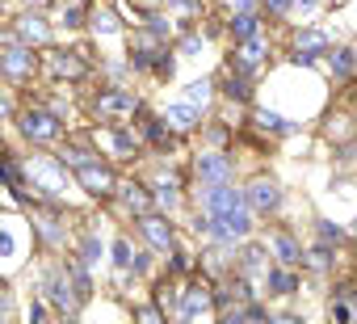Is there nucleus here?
<instances>
[{"mask_svg": "<svg viewBox=\"0 0 357 324\" xmlns=\"http://www.w3.org/2000/svg\"><path fill=\"white\" fill-rule=\"evenodd\" d=\"M22 169H26V198H43V202H68V190H76V177L59 165V156H47L43 147H30V156L22 152Z\"/></svg>", "mask_w": 357, "mask_h": 324, "instance_id": "f257e3e1", "label": "nucleus"}, {"mask_svg": "<svg viewBox=\"0 0 357 324\" xmlns=\"http://www.w3.org/2000/svg\"><path fill=\"white\" fill-rule=\"evenodd\" d=\"M13 126H17L26 147H55L68 135V122L47 101H22L17 114H13Z\"/></svg>", "mask_w": 357, "mask_h": 324, "instance_id": "f03ea898", "label": "nucleus"}, {"mask_svg": "<svg viewBox=\"0 0 357 324\" xmlns=\"http://www.w3.org/2000/svg\"><path fill=\"white\" fill-rule=\"evenodd\" d=\"M143 110V97L126 84H101L93 97H89V114L97 122H126Z\"/></svg>", "mask_w": 357, "mask_h": 324, "instance_id": "7ed1b4c3", "label": "nucleus"}, {"mask_svg": "<svg viewBox=\"0 0 357 324\" xmlns=\"http://www.w3.org/2000/svg\"><path fill=\"white\" fill-rule=\"evenodd\" d=\"M89 139L105 160H135L143 152V139L130 122H101V126L89 131Z\"/></svg>", "mask_w": 357, "mask_h": 324, "instance_id": "20e7f679", "label": "nucleus"}, {"mask_svg": "<svg viewBox=\"0 0 357 324\" xmlns=\"http://www.w3.org/2000/svg\"><path fill=\"white\" fill-rule=\"evenodd\" d=\"M34 290L47 295V303L55 307V316H80V307H84L80 295H76V286H72V278H68V270H63V257L43 265V278H38Z\"/></svg>", "mask_w": 357, "mask_h": 324, "instance_id": "39448f33", "label": "nucleus"}, {"mask_svg": "<svg viewBox=\"0 0 357 324\" xmlns=\"http://www.w3.org/2000/svg\"><path fill=\"white\" fill-rule=\"evenodd\" d=\"M38 64H43V76L55 80V84H80L93 72L89 59H84V47L80 51H72V47H43Z\"/></svg>", "mask_w": 357, "mask_h": 324, "instance_id": "423d86ee", "label": "nucleus"}, {"mask_svg": "<svg viewBox=\"0 0 357 324\" xmlns=\"http://www.w3.org/2000/svg\"><path fill=\"white\" fill-rule=\"evenodd\" d=\"M38 72H43V64H38L34 47H26V43H5L0 47V80L5 84L26 89V84H34Z\"/></svg>", "mask_w": 357, "mask_h": 324, "instance_id": "0eeeda50", "label": "nucleus"}, {"mask_svg": "<svg viewBox=\"0 0 357 324\" xmlns=\"http://www.w3.org/2000/svg\"><path fill=\"white\" fill-rule=\"evenodd\" d=\"M72 177H76V190H84L89 198H101V202H109V198H114V186H118V169H114V160L93 156L89 165L72 169Z\"/></svg>", "mask_w": 357, "mask_h": 324, "instance_id": "6e6552de", "label": "nucleus"}, {"mask_svg": "<svg viewBox=\"0 0 357 324\" xmlns=\"http://www.w3.org/2000/svg\"><path fill=\"white\" fill-rule=\"evenodd\" d=\"M13 34H17V43H26V47L43 51V47H51V43H55V22L47 17V9L26 5V9L13 17Z\"/></svg>", "mask_w": 357, "mask_h": 324, "instance_id": "1a4fd4ad", "label": "nucleus"}, {"mask_svg": "<svg viewBox=\"0 0 357 324\" xmlns=\"http://www.w3.org/2000/svg\"><path fill=\"white\" fill-rule=\"evenodd\" d=\"M244 202L252 207V215H257V219H269V215H278V211L286 207V190H282V182H278V177L257 173V177L244 186Z\"/></svg>", "mask_w": 357, "mask_h": 324, "instance_id": "9d476101", "label": "nucleus"}, {"mask_svg": "<svg viewBox=\"0 0 357 324\" xmlns=\"http://www.w3.org/2000/svg\"><path fill=\"white\" fill-rule=\"evenodd\" d=\"M26 265V228L17 215H0V274Z\"/></svg>", "mask_w": 357, "mask_h": 324, "instance_id": "9b49d317", "label": "nucleus"}, {"mask_svg": "<svg viewBox=\"0 0 357 324\" xmlns=\"http://www.w3.org/2000/svg\"><path fill=\"white\" fill-rule=\"evenodd\" d=\"M135 228H139V236L147 240V249L151 253H168L172 244H176V228H172V219H168V211H143V215H135Z\"/></svg>", "mask_w": 357, "mask_h": 324, "instance_id": "f8f14e48", "label": "nucleus"}, {"mask_svg": "<svg viewBox=\"0 0 357 324\" xmlns=\"http://www.w3.org/2000/svg\"><path fill=\"white\" fill-rule=\"evenodd\" d=\"M194 177L202 186H211V182H236V156L231 152H219V147L194 152Z\"/></svg>", "mask_w": 357, "mask_h": 324, "instance_id": "ddd939ff", "label": "nucleus"}, {"mask_svg": "<svg viewBox=\"0 0 357 324\" xmlns=\"http://www.w3.org/2000/svg\"><path fill=\"white\" fill-rule=\"evenodd\" d=\"M181 320H198V316H211L215 311V295H211V282H185V290H176V307H172Z\"/></svg>", "mask_w": 357, "mask_h": 324, "instance_id": "4468645a", "label": "nucleus"}, {"mask_svg": "<svg viewBox=\"0 0 357 324\" xmlns=\"http://www.w3.org/2000/svg\"><path fill=\"white\" fill-rule=\"evenodd\" d=\"M114 202H118L126 215H143V211H151V207H155L151 186H147V182H139V177H118V186H114Z\"/></svg>", "mask_w": 357, "mask_h": 324, "instance_id": "2eb2a0df", "label": "nucleus"}, {"mask_svg": "<svg viewBox=\"0 0 357 324\" xmlns=\"http://www.w3.org/2000/svg\"><path fill=\"white\" fill-rule=\"evenodd\" d=\"M265 244H269V257H278V265H303V240L294 236V232H286V228H273L269 236H265Z\"/></svg>", "mask_w": 357, "mask_h": 324, "instance_id": "dca6fc26", "label": "nucleus"}, {"mask_svg": "<svg viewBox=\"0 0 357 324\" xmlns=\"http://www.w3.org/2000/svg\"><path fill=\"white\" fill-rule=\"evenodd\" d=\"M160 118L168 122V131L190 135V131H198V126H202V105H194V101H172V105H164V110H160Z\"/></svg>", "mask_w": 357, "mask_h": 324, "instance_id": "f3484780", "label": "nucleus"}, {"mask_svg": "<svg viewBox=\"0 0 357 324\" xmlns=\"http://www.w3.org/2000/svg\"><path fill=\"white\" fill-rule=\"evenodd\" d=\"M236 249H240V257H236V274H244V278L265 274V265H269V261H265V253H269L265 240H252V236H248V240H240Z\"/></svg>", "mask_w": 357, "mask_h": 324, "instance_id": "a211bd4d", "label": "nucleus"}, {"mask_svg": "<svg viewBox=\"0 0 357 324\" xmlns=\"http://www.w3.org/2000/svg\"><path fill=\"white\" fill-rule=\"evenodd\" d=\"M265 290L273 295V299H290V295H298V270L294 265H265Z\"/></svg>", "mask_w": 357, "mask_h": 324, "instance_id": "6ab92c4d", "label": "nucleus"}, {"mask_svg": "<svg viewBox=\"0 0 357 324\" xmlns=\"http://www.w3.org/2000/svg\"><path fill=\"white\" fill-rule=\"evenodd\" d=\"M72 253H76L89 270H97V265H101V257H105V244H101L97 228H80V232L72 236Z\"/></svg>", "mask_w": 357, "mask_h": 324, "instance_id": "aec40b11", "label": "nucleus"}, {"mask_svg": "<svg viewBox=\"0 0 357 324\" xmlns=\"http://www.w3.org/2000/svg\"><path fill=\"white\" fill-rule=\"evenodd\" d=\"M89 30H93V38H118L122 22H118V13L109 5H93L89 9Z\"/></svg>", "mask_w": 357, "mask_h": 324, "instance_id": "412c9836", "label": "nucleus"}, {"mask_svg": "<svg viewBox=\"0 0 357 324\" xmlns=\"http://www.w3.org/2000/svg\"><path fill=\"white\" fill-rule=\"evenodd\" d=\"M252 126L265 131V135H298V122H290V118H282L278 110H265V105L252 110Z\"/></svg>", "mask_w": 357, "mask_h": 324, "instance_id": "4be33fe9", "label": "nucleus"}, {"mask_svg": "<svg viewBox=\"0 0 357 324\" xmlns=\"http://www.w3.org/2000/svg\"><path fill=\"white\" fill-rule=\"evenodd\" d=\"M257 30H261V13H257V9H231V17H227V34H231L236 43L252 38Z\"/></svg>", "mask_w": 357, "mask_h": 324, "instance_id": "5701e85b", "label": "nucleus"}, {"mask_svg": "<svg viewBox=\"0 0 357 324\" xmlns=\"http://www.w3.org/2000/svg\"><path fill=\"white\" fill-rule=\"evenodd\" d=\"M215 89H223V97H227V101H240V105H248V101H252V80H248L244 72H236V68H227V76H223Z\"/></svg>", "mask_w": 357, "mask_h": 324, "instance_id": "b1692460", "label": "nucleus"}, {"mask_svg": "<svg viewBox=\"0 0 357 324\" xmlns=\"http://www.w3.org/2000/svg\"><path fill=\"white\" fill-rule=\"evenodd\" d=\"M336 265V244H328V240H319V244H311V249H303V270H315V274H328Z\"/></svg>", "mask_w": 357, "mask_h": 324, "instance_id": "393cba45", "label": "nucleus"}, {"mask_svg": "<svg viewBox=\"0 0 357 324\" xmlns=\"http://www.w3.org/2000/svg\"><path fill=\"white\" fill-rule=\"evenodd\" d=\"M332 47V38L324 34V30H298L294 34V51L290 55H324Z\"/></svg>", "mask_w": 357, "mask_h": 324, "instance_id": "a878e982", "label": "nucleus"}, {"mask_svg": "<svg viewBox=\"0 0 357 324\" xmlns=\"http://www.w3.org/2000/svg\"><path fill=\"white\" fill-rule=\"evenodd\" d=\"M324 55H328V68H332L336 80H353V76H357V68H353V47H328Z\"/></svg>", "mask_w": 357, "mask_h": 324, "instance_id": "bb28decb", "label": "nucleus"}, {"mask_svg": "<svg viewBox=\"0 0 357 324\" xmlns=\"http://www.w3.org/2000/svg\"><path fill=\"white\" fill-rule=\"evenodd\" d=\"M89 22V9L80 5V0H68V5L59 9V17H55V30H80Z\"/></svg>", "mask_w": 357, "mask_h": 324, "instance_id": "cd10ccee", "label": "nucleus"}, {"mask_svg": "<svg viewBox=\"0 0 357 324\" xmlns=\"http://www.w3.org/2000/svg\"><path fill=\"white\" fill-rule=\"evenodd\" d=\"M172 72H176V59H172L168 47H160L155 59H151V76H155V80H172Z\"/></svg>", "mask_w": 357, "mask_h": 324, "instance_id": "c85d7f7f", "label": "nucleus"}, {"mask_svg": "<svg viewBox=\"0 0 357 324\" xmlns=\"http://www.w3.org/2000/svg\"><path fill=\"white\" fill-rule=\"evenodd\" d=\"M315 236L328 240V244H344V240H349V232H344L340 223H332V219H315Z\"/></svg>", "mask_w": 357, "mask_h": 324, "instance_id": "c756f323", "label": "nucleus"}, {"mask_svg": "<svg viewBox=\"0 0 357 324\" xmlns=\"http://www.w3.org/2000/svg\"><path fill=\"white\" fill-rule=\"evenodd\" d=\"M211 97H215V80H194V84H185V101L206 105Z\"/></svg>", "mask_w": 357, "mask_h": 324, "instance_id": "7c9ffc66", "label": "nucleus"}, {"mask_svg": "<svg viewBox=\"0 0 357 324\" xmlns=\"http://www.w3.org/2000/svg\"><path fill=\"white\" fill-rule=\"evenodd\" d=\"M26 316H30V324H38V320H47V316H55V307L47 303V295H43V290H34V299H30Z\"/></svg>", "mask_w": 357, "mask_h": 324, "instance_id": "2f4dec72", "label": "nucleus"}, {"mask_svg": "<svg viewBox=\"0 0 357 324\" xmlns=\"http://www.w3.org/2000/svg\"><path fill=\"white\" fill-rule=\"evenodd\" d=\"M17 311V299H13V286H9V278L0 274V320H9Z\"/></svg>", "mask_w": 357, "mask_h": 324, "instance_id": "473e14b6", "label": "nucleus"}, {"mask_svg": "<svg viewBox=\"0 0 357 324\" xmlns=\"http://www.w3.org/2000/svg\"><path fill=\"white\" fill-rule=\"evenodd\" d=\"M202 47H206V38H202L198 30H190V34H185L181 43H176V51H181L185 59H198V51H202Z\"/></svg>", "mask_w": 357, "mask_h": 324, "instance_id": "72a5a7b5", "label": "nucleus"}, {"mask_svg": "<svg viewBox=\"0 0 357 324\" xmlns=\"http://www.w3.org/2000/svg\"><path fill=\"white\" fill-rule=\"evenodd\" d=\"M17 97L9 93V89H0V126H5V122H13V114H17Z\"/></svg>", "mask_w": 357, "mask_h": 324, "instance_id": "f704fd0d", "label": "nucleus"}, {"mask_svg": "<svg viewBox=\"0 0 357 324\" xmlns=\"http://www.w3.org/2000/svg\"><path fill=\"white\" fill-rule=\"evenodd\" d=\"M261 9H265V13H273V17H290L294 0H261Z\"/></svg>", "mask_w": 357, "mask_h": 324, "instance_id": "c9c22d12", "label": "nucleus"}, {"mask_svg": "<svg viewBox=\"0 0 357 324\" xmlns=\"http://www.w3.org/2000/svg\"><path fill=\"white\" fill-rule=\"evenodd\" d=\"M172 9H181V13H190V17H202V0H168Z\"/></svg>", "mask_w": 357, "mask_h": 324, "instance_id": "e433bc0d", "label": "nucleus"}, {"mask_svg": "<svg viewBox=\"0 0 357 324\" xmlns=\"http://www.w3.org/2000/svg\"><path fill=\"white\" fill-rule=\"evenodd\" d=\"M353 316H357V311H353L344 299H332V320H353Z\"/></svg>", "mask_w": 357, "mask_h": 324, "instance_id": "4c0bfd02", "label": "nucleus"}, {"mask_svg": "<svg viewBox=\"0 0 357 324\" xmlns=\"http://www.w3.org/2000/svg\"><path fill=\"white\" fill-rule=\"evenodd\" d=\"M135 316H139V320H164V307L147 303V307H135Z\"/></svg>", "mask_w": 357, "mask_h": 324, "instance_id": "58836bf2", "label": "nucleus"}, {"mask_svg": "<svg viewBox=\"0 0 357 324\" xmlns=\"http://www.w3.org/2000/svg\"><path fill=\"white\" fill-rule=\"evenodd\" d=\"M315 9H319V0H294L290 13H315Z\"/></svg>", "mask_w": 357, "mask_h": 324, "instance_id": "ea45409f", "label": "nucleus"}, {"mask_svg": "<svg viewBox=\"0 0 357 324\" xmlns=\"http://www.w3.org/2000/svg\"><path fill=\"white\" fill-rule=\"evenodd\" d=\"M353 68H357V43H353Z\"/></svg>", "mask_w": 357, "mask_h": 324, "instance_id": "a19ab883", "label": "nucleus"}, {"mask_svg": "<svg viewBox=\"0 0 357 324\" xmlns=\"http://www.w3.org/2000/svg\"><path fill=\"white\" fill-rule=\"evenodd\" d=\"M353 228H357V219H353Z\"/></svg>", "mask_w": 357, "mask_h": 324, "instance_id": "79ce46f5", "label": "nucleus"}]
</instances>
